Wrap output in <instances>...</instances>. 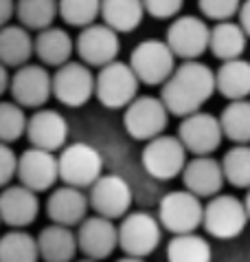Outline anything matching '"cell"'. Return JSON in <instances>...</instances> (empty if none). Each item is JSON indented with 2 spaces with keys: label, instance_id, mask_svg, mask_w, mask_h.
<instances>
[{
  "label": "cell",
  "instance_id": "12",
  "mask_svg": "<svg viewBox=\"0 0 250 262\" xmlns=\"http://www.w3.org/2000/svg\"><path fill=\"white\" fill-rule=\"evenodd\" d=\"M11 97L22 108H44V104L53 97V75L42 64H24L16 69L9 79Z\"/></svg>",
  "mask_w": 250,
  "mask_h": 262
},
{
  "label": "cell",
  "instance_id": "9",
  "mask_svg": "<svg viewBox=\"0 0 250 262\" xmlns=\"http://www.w3.org/2000/svg\"><path fill=\"white\" fill-rule=\"evenodd\" d=\"M187 155L185 145L180 143L178 137L171 135H160L156 139L147 141L141 155V163L145 172L156 181H171L180 177L187 165Z\"/></svg>",
  "mask_w": 250,
  "mask_h": 262
},
{
  "label": "cell",
  "instance_id": "10",
  "mask_svg": "<svg viewBox=\"0 0 250 262\" xmlns=\"http://www.w3.org/2000/svg\"><path fill=\"white\" fill-rule=\"evenodd\" d=\"M53 97L68 108H82L94 97V73L84 62H66L53 73Z\"/></svg>",
  "mask_w": 250,
  "mask_h": 262
},
{
  "label": "cell",
  "instance_id": "44",
  "mask_svg": "<svg viewBox=\"0 0 250 262\" xmlns=\"http://www.w3.org/2000/svg\"><path fill=\"white\" fill-rule=\"evenodd\" d=\"M0 225H3V221H0Z\"/></svg>",
  "mask_w": 250,
  "mask_h": 262
},
{
  "label": "cell",
  "instance_id": "5",
  "mask_svg": "<svg viewBox=\"0 0 250 262\" xmlns=\"http://www.w3.org/2000/svg\"><path fill=\"white\" fill-rule=\"evenodd\" d=\"M119 227V247L125 256L147 258L158 249L163 240V227L158 218L149 212H130L121 218Z\"/></svg>",
  "mask_w": 250,
  "mask_h": 262
},
{
  "label": "cell",
  "instance_id": "11",
  "mask_svg": "<svg viewBox=\"0 0 250 262\" xmlns=\"http://www.w3.org/2000/svg\"><path fill=\"white\" fill-rule=\"evenodd\" d=\"M178 139L185 145V150L193 157H211L224 139L219 117L202 111L182 117L178 126Z\"/></svg>",
  "mask_w": 250,
  "mask_h": 262
},
{
  "label": "cell",
  "instance_id": "24",
  "mask_svg": "<svg viewBox=\"0 0 250 262\" xmlns=\"http://www.w3.org/2000/svg\"><path fill=\"white\" fill-rule=\"evenodd\" d=\"M35 55L33 35L22 25H7L0 29V64L7 69H20Z\"/></svg>",
  "mask_w": 250,
  "mask_h": 262
},
{
  "label": "cell",
  "instance_id": "33",
  "mask_svg": "<svg viewBox=\"0 0 250 262\" xmlns=\"http://www.w3.org/2000/svg\"><path fill=\"white\" fill-rule=\"evenodd\" d=\"M57 13L66 25L86 29L101 16V0H57Z\"/></svg>",
  "mask_w": 250,
  "mask_h": 262
},
{
  "label": "cell",
  "instance_id": "23",
  "mask_svg": "<svg viewBox=\"0 0 250 262\" xmlns=\"http://www.w3.org/2000/svg\"><path fill=\"white\" fill-rule=\"evenodd\" d=\"M38 251L40 262H75L79 251L77 234L72 231V227L53 223L38 234Z\"/></svg>",
  "mask_w": 250,
  "mask_h": 262
},
{
  "label": "cell",
  "instance_id": "19",
  "mask_svg": "<svg viewBox=\"0 0 250 262\" xmlns=\"http://www.w3.org/2000/svg\"><path fill=\"white\" fill-rule=\"evenodd\" d=\"M40 216V199L24 185H7L0 192V221L11 229H27Z\"/></svg>",
  "mask_w": 250,
  "mask_h": 262
},
{
  "label": "cell",
  "instance_id": "6",
  "mask_svg": "<svg viewBox=\"0 0 250 262\" xmlns=\"http://www.w3.org/2000/svg\"><path fill=\"white\" fill-rule=\"evenodd\" d=\"M248 225V214L244 201L233 194H217L204 205L202 227L217 240L237 238Z\"/></svg>",
  "mask_w": 250,
  "mask_h": 262
},
{
  "label": "cell",
  "instance_id": "17",
  "mask_svg": "<svg viewBox=\"0 0 250 262\" xmlns=\"http://www.w3.org/2000/svg\"><path fill=\"white\" fill-rule=\"evenodd\" d=\"M16 179L20 185L29 187L31 192H48L53 190L60 181V170H57V155L40 148H27L18 157V172Z\"/></svg>",
  "mask_w": 250,
  "mask_h": 262
},
{
  "label": "cell",
  "instance_id": "41",
  "mask_svg": "<svg viewBox=\"0 0 250 262\" xmlns=\"http://www.w3.org/2000/svg\"><path fill=\"white\" fill-rule=\"evenodd\" d=\"M116 262H145L143 258H132V256H123L121 260H116Z\"/></svg>",
  "mask_w": 250,
  "mask_h": 262
},
{
  "label": "cell",
  "instance_id": "39",
  "mask_svg": "<svg viewBox=\"0 0 250 262\" xmlns=\"http://www.w3.org/2000/svg\"><path fill=\"white\" fill-rule=\"evenodd\" d=\"M237 16H239V27L244 29V33L250 40V0H244V3H241Z\"/></svg>",
  "mask_w": 250,
  "mask_h": 262
},
{
  "label": "cell",
  "instance_id": "35",
  "mask_svg": "<svg viewBox=\"0 0 250 262\" xmlns=\"http://www.w3.org/2000/svg\"><path fill=\"white\" fill-rule=\"evenodd\" d=\"M197 7L209 20L224 23L239 13L241 0H197Z\"/></svg>",
  "mask_w": 250,
  "mask_h": 262
},
{
  "label": "cell",
  "instance_id": "1",
  "mask_svg": "<svg viewBox=\"0 0 250 262\" xmlns=\"http://www.w3.org/2000/svg\"><path fill=\"white\" fill-rule=\"evenodd\" d=\"M215 93V71L200 60H187L176 67L171 77L160 86L163 99L169 115L189 117L197 113Z\"/></svg>",
  "mask_w": 250,
  "mask_h": 262
},
{
  "label": "cell",
  "instance_id": "38",
  "mask_svg": "<svg viewBox=\"0 0 250 262\" xmlns=\"http://www.w3.org/2000/svg\"><path fill=\"white\" fill-rule=\"evenodd\" d=\"M13 16H16V0H0V29L9 25Z\"/></svg>",
  "mask_w": 250,
  "mask_h": 262
},
{
  "label": "cell",
  "instance_id": "22",
  "mask_svg": "<svg viewBox=\"0 0 250 262\" xmlns=\"http://www.w3.org/2000/svg\"><path fill=\"white\" fill-rule=\"evenodd\" d=\"M33 49L42 67H53L60 69L66 62H70L72 51H75V42H72L70 33L62 27H48L44 31H38L33 38Z\"/></svg>",
  "mask_w": 250,
  "mask_h": 262
},
{
  "label": "cell",
  "instance_id": "36",
  "mask_svg": "<svg viewBox=\"0 0 250 262\" xmlns=\"http://www.w3.org/2000/svg\"><path fill=\"white\" fill-rule=\"evenodd\" d=\"M145 13H149L156 20L178 18V13L185 7V0H143Z\"/></svg>",
  "mask_w": 250,
  "mask_h": 262
},
{
  "label": "cell",
  "instance_id": "21",
  "mask_svg": "<svg viewBox=\"0 0 250 262\" xmlns=\"http://www.w3.org/2000/svg\"><path fill=\"white\" fill-rule=\"evenodd\" d=\"M88 209H90L88 194L70 185L57 187L46 199V216L51 218V223L64 225V227H77L88 216Z\"/></svg>",
  "mask_w": 250,
  "mask_h": 262
},
{
  "label": "cell",
  "instance_id": "16",
  "mask_svg": "<svg viewBox=\"0 0 250 262\" xmlns=\"http://www.w3.org/2000/svg\"><path fill=\"white\" fill-rule=\"evenodd\" d=\"M77 247L86 258L104 262L119 247V227L104 216H86L77 225Z\"/></svg>",
  "mask_w": 250,
  "mask_h": 262
},
{
  "label": "cell",
  "instance_id": "14",
  "mask_svg": "<svg viewBox=\"0 0 250 262\" xmlns=\"http://www.w3.org/2000/svg\"><path fill=\"white\" fill-rule=\"evenodd\" d=\"M211 27L197 16H178L167 29V45L182 62L197 60L209 51Z\"/></svg>",
  "mask_w": 250,
  "mask_h": 262
},
{
  "label": "cell",
  "instance_id": "28",
  "mask_svg": "<svg viewBox=\"0 0 250 262\" xmlns=\"http://www.w3.org/2000/svg\"><path fill=\"white\" fill-rule=\"evenodd\" d=\"M0 262H40L38 238L27 229H9L0 236Z\"/></svg>",
  "mask_w": 250,
  "mask_h": 262
},
{
  "label": "cell",
  "instance_id": "2",
  "mask_svg": "<svg viewBox=\"0 0 250 262\" xmlns=\"http://www.w3.org/2000/svg\"><path fill=\"white\" fill-rule=\"evenodd\" d=\"M57 170H60V181L64 185L90 190L94 181L104 174V157L90 143H66L57 155Z\"/></svg>",
  "mask_w": 250,
  "mask_h": 262
},
{
  "label": "cell",
  "instance_id": "32",
  "mask_svg": "<svg viewBox=\"0 0 250 262\" xmlns=\"http://www.w3.org/2000/svg\"><path fill=\"white\" fill-rule=\"evenodd\" d=\"M226 183L239 190H250V145H235L222 159Z\"/></svg>",
  "mask_w": 250,
  "mask_h": 262
},
{
  "label": "cell",
  "instance_id": "18",
  "mask_svg": "<svg viewBox=\"0 0 250 262\" xmlns=\"http://www.w3.org/2000/svg\"><path fill=\"white\" fill-rule=\"evenodd\" d=\"M27 139L31 148L60 152L68 143V121L53 108H38L27 121Z\"/></svg>",
  "mask_w": 250,
  "mask_h": 262
},
{
  "label": "cell",
  "instance_id": "7",
  "mask_svg": "<svg viewBox=\"0 0 250 262\" xmlns=\"http://www.w3.org/2000/svg\"><path fill=\"white\" fill-rule=\"evenodd\" d=\"M169 123V111L163 99L154 95H138L125 108L123 128L132 139L136 141H152L165 133Z\"/></svg>",
  "mask_w": 250,
  "mask_h": 262
},
{
  "label": "cell",
  "instance_id": "25",
  "mask_svg": "<svg viewBox=\"0 0 250 262\" xmlns=\"http://www.w3.org/2000/svg\"><path fill=\"white\" fill-rule=\"evenodd\" d=\"M215 91L229 101L250 97V62L244 57L222 62L215 71Z\"/></svg>",
  "mask_w": 250,
  "mask_h": 262
},
{
  "label": "cell",
  "instance_id": "13",
  "mask_svg": "<svg viewBox=\"0 0 250 262\" xmlns=\"http://www.w3.org/2000/svg\"><path fill=\"white\" fill-rule=\"evenodd\" d=\"M88 201H90V209L97 216L116 221V218L130 214L134 196H132L130 183L121 174H101L90 187Z\"/></svg>",
  "mask_w": 250,
  "mask_h": 262
},
{
  "label": "cell",
  "instance_id": "42",
  "mask_svg": "<svg viewBox=\"0 0 250 262\" xmlns=\"http://www.w3.org/2000/svg\"><path fill=\"white\" fill-rule=\"evenodd\" d=\"M244 205H246V214H248V223H250V190H248L246 199H244Z\"/></svg>",
  "mask_w": 250,
  "mask_h": 262
},
{
  "label": "cell",
  "instance_id": "29",
  "mask_svg": "<svg viewBox=\"0 0 250 262\" xmlns=\"http://www.w3.org/2000/svg\"><path fill=\"white\" fill-rule=\"evenodd\" d=\"M224 139L235 145H250V99L231 101L219 115Z\"/></svg>",
  "mask_w": 250,
  "mask_h": 262
},
{
  "label": "cell",
  "instance_id": "43",
  "mask_svg": "<svg viewBox=\"0 0 250 262\" xmlns=\"http://www.w3.org/2000/svg\"><path fill=\"white\" fill-rule=\"evenodd\" d=\"M77 262H99V260H90V258H84V260H77Z\"/></svg>",
  "mask_w": 250,
  "mask_h": 262
},
{
  "label": "cell",
  "instance_id": "31",
  "mask_svg": "<svg viewBox=\"0 0 250 262\" xmlns=\"http://www.w3.org/2000/svg\"><path fill=\"white\" fill-rule=\"evenodd\" d=\"M213 249L207 238L193 234L173 236L167 245V262H211Z\"/></svg>",
  "mask_w": 250,
  "mask_h": 262
},
{
  "label": "cell",
  "instance_id": "27",
  "mask_svg": "<svg viewBox=\"0 0 250 262\" xmlns=\"http://www.w3.org/2000/svg\"><path fill=\"white\" fill-rule=\"evenodd\" d=\"M143 18V0H101V20L116 33L136 31Z\"/></svg>",
  "mask_w": 250,
  "mask_h": 262
},
{
  "label": "cell",
  "instance_id": "26",
  "mask_svg": "<svg viewBox=\"0 0 250 262\" xmlns=\"http://www.w3.org/2000/svg\"><path fill=\"white\" fill-rule=\"evenodd\" d=\"M246 45H248V35L239 27V23L224 20V23H217L211 29L209 51L217 60H222V62L237 60V57L244 55Z\"/></svg>",
  "mask_w": 250,
  "mask_h": 262
},
{
  "label": "cell",
  "instance_id": "37",
  "mask_svg": "<svg viewBox=\"0 0 250 262\" xmlns=\"http://www.w3.org/2000/svg\"><path fill=\"white\" fill-rule=\"evenodd\" d=\"M18 172V155L11 150L9 143H0V190L16 179Z\"/></svg>",
  "mask_w": 250,
  "mask_h": 262
},
{
  "label": "cell",
  "instance_id": "40",
  "mask_svg": "<svg viewBox=\"0 0 250 262\" xmlns=\"http://www.w3.org/2000/svg\"><path fill=\"white\" fill-rule=\"evenodd\" d=\"M9 73H7V67L0 64V101H3V95L9 91Z\"/></svg>",
  "mask_w": 250,
  "mask_h": 262
},
{
  "label": "cell",
  "instance_id": "15",
  "mask_svg": "<svg viewBox=\"0 0 250 262\" xmlns=\"http://www.w3.org/2000/svg\"><path fill=\"white\" fill-rule=\"evenodd\" d=\"M75 51L79 55V62H84L90 69H104L110 62L119 57L121 40L119 33L108 25H90L82 29V33L75 40Z\"/></svg>",
  "mask_w": 250,
  "mask_h": 262
},
{
  "label": "cell",
  "instance_id": "30",
  "mask_svg": "<svg viewBox=\"0 0 250 262\" xmlns=\"http://www.w3.org/2000/svg\"><path fill=\"white\" fill-rule=\"evenodd\" d=\"M57 16V0H16V18L29 31L53 27Z\"/></svg>",
  "mask_w": 250,
  "mask_h": 262
},
{
  "label": "cell",
  "instance_id": "8",
  "mask_svg": "<svg viewBox=\"0 0 250 262\" xmlns=\"http://www.w3.org/2000/svg\"><path fill=\"white\" fill-rule=\"evenodd\" d=\"M156 218H158L160 227L171 231L173 236L193 234L197 227H202L204 205L195 194H191L187 190L169 192L160 199Z\"/></svg>",
  "mask_w": 250,
  "mask_h": 262
},
{
  "label": "cell",
  "instance_id": "4",
  "mask_svg": "<svg viewBox=\"0 0 250 262\" xmlns=\"http://www.w3.org/2000/svg\"><path fill=\"white\" fill-rule=\"evenodd\" d=\"M176 60L173 51L169 49L165 40H143L141 45H136L130 55V67L138 77V82L145 86H163L171 73L176 71Z\"/></svg>",
  "mask_w": 250,
  "mask_h": 262
},
{
  "label": "cell",
  "instance_id": "3",
  "mask_svg": "<svg viewBox=\"0 0 250 262\" xmlns=\"http://www.w3.org/2000/svg\"><path fill=\"white\" fill-rule=\"evenodd\" d=\"M138 86L141 82L130 64L114 60L94 75V97L104 108L125 111L138 97Z\"/></svg>",
  "mask_w": 250,
  "mask_h": 262
},
{
  "label": "cell",
  "instance_id": "34",
  "mask_svg": "<svg viewBox=\"0 0 250 262\" xmlns=\"http://www.w3.org/2000/svg\"><path fill=\"white\" fill-rule=\"evenodd\" d=\"M24 108L16 101H0V143H13L27 135Z\"/></svg>",
  "mask_w": 250,
  "mask_h": 262
},
{
  "label": "cell",
  "instance_id": "20",
  "mask_svg": "<svg viewBox=\"0 0 250 262\" xmlns=\"http://www.w3.org/2000/svg\"><path fill=\"white\" fill-rule=\"evenodd\" d=\"M180 177L185 190L195 194L197 199H213L222 194V187L226 183L222 161L213 157H193L191 161H187Z\"/></svg>",
  "mask_w": 250,
  "mask_h": 262
}]
</instances>
